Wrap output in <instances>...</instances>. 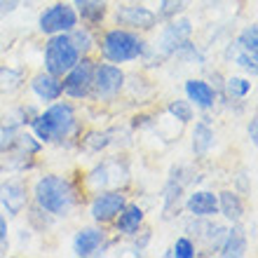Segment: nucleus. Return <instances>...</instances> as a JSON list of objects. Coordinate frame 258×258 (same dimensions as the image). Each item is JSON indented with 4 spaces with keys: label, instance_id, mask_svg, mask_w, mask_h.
<instances>
[{
    "label": "nucleus",
    "instance_id": "f257e3e1",
    "mask_svg": "<svg viewBox=\"0 0 258 258\" xmlns=\"http://www.w3.org/2000/svg\"><path fill=\"white\" fill-rule=\"evenodd\" d=\"M35 202L42 211H47L52 216H66L75 204V188L73 183L63 176L47 174L35 183Z\"/></svg>",
    "mask_w": 258,
    "mask_h": 258
},
{
    "label": "nucleus",
    "instance_id": "f03ea898",
    "mask_svg": "<svg viewBox=\"0 0 258 258\" xmlns=\"http://www.w3.org/2000/svg\"><path fill=\"white\" fill-rule=\"evenodd\" d=\"M33 134L42 143H59L73 134L75 129V110L71 103H54L45 113L33 117Z\"/></svg>",
    "mask_w": 258,
    "mask_h": 258
},
{
    "label": "nucleus",
    "instance_id": "7ed1b4c3",
    "mask_svg": "<svg viewBox=\"0 0 258 258\" xmlns=\"http://www.w3.org/2000/svg\"><path fill=\"white\" fill-rule=\"evenodd\" d=\"M101 54L110 63H127L146 54V42L127 28H113L103 35Z\"/></svg>",
    "mask_w": 258,
    "mask_h": 258
},
{
    "label": "nucleus",
    "instance_id": "20e7f679",
    "mask_svg": "<svg viewBox=\"0 0 258 258\" xmlns=\"http://www.w3.org/2000/svg\"><path fill=\"white\" fill-rule=\"evenodd\" d=\"M40 143L35 136L7 129V136H0V169H24L28 157L38 155Z\"/></svg>",
    "mask_w": 258,
    "mask_h": 258
},
{
    "label": "nucleus",
    "instance_id": "39448f33",
    "mask_svg": "<svg viewBox=\"0 0 258 258\" xmlns=\"http://www.w3.org/2000/svg\"><path fill=\"white\" fill-rule=\"evenodd\" d=\"M78 59H80V52L75 47L71 33L52 35L47 40V45H45V71L52 75L63 78L78 63Z\"/></svg>",
    "mask_w": 258,
    "mask_h": 258
},
{
    "label": "nucleus",
    "instance_id": "423d86ee",
    "mask_svg": "<svg viewBox=\"0 0 258 258\" xmlns=\"http://www.w3.org/2000/svg\"><path fill=\"white\" fill-rule=\"evenodd\" d=\"M92 80H94V61L87 56H80L66 75H63V94L71 99H85L92 94Z\"/></svg>",
    "mask_w": 258,
    "mask_h": 258
},
{
    "label": "nucleus",
    "instance_id": "0eeeda50",
    "mask_svg": "<svg viewBox=\"0 0 258 258\" xmlns=\"http://www.w3.org/2000/svg\"><path fill=\"white\" fill-rule=\"evenodd\" d=\"M75 26H78V12H75V7L66 5V3H56V5L47 7L38 19V28L45 35L71 33Z\"/></svg>",
    "mask_w": 258,
    "mask_h": 258
},
{
    "label": "nucleus",
    "instance_id": "6e6552de",
    "mask_svg": "<svg viewBox=\"0 0 258 258\" xmlns=\"http://www.w3.org/2000/svg\"><path fill=\"white\" fill-rule=\"evenodd\" d=\"M124 85V73L113 63H94V80H92V92L96 99H113L120 94Z\"/></svg>",
    "mask_w": 258,
    "mask_h": 258
},
{
    "label": "nucleus",
    "instance_id": "1a4fd4ad",
    "mask_svg": "<svg viewBox=\"0 0 258 258\" xmlns=\"http://www.w3.org/2000/svg\"><path fill=\"white\" fill-rule=\"evenodd\" d=\"M127 207V200L120 190H106L101 195L94 197V202H92V218H94L96 223H110V221H115V216L120 211Z\"/></svg>",
    "mask_w": 258,
    "mask_h": 258
},
{
    "label": "nucleus",
    "instance_id": "9d476101",
    "mask_svg": "<svg viewBox=\"0 0 258 258\" xmlns=\"http://www.w3.org/2000/svg\"><path fill=\"white\" fill-rule=\"evenodd\" d=\"M192 33V26L188 19H181V21H174L169 26L162 31L160 40H157V49H160V56H171L176 54L178 49L183 47L188 38Z\"/></svg>",
    "mask_w": 258,
    "mask_h": 258
},
{
    "label": "nucleus",
    "instance_id": "9b49d317",
    "mask_svg": "<svg viewBox=\"0 0 258 258\" xmlns=\"http://www.w3.org/2000/svg\"><path fill=\"white\" fill-rule=\"evenodd\" d=\"M115 21L120 26L136 28V31H148V28H153L157 24V14L141 5H122L117 7Z\"/></svg>",
    "mask_w": 258,
    "mask_h": 258
},
{
    "label": "nucleus",
    "instance_id": "f8f14e48",
    "mask_svg": "<svg viewBox=\"0 0 258 258\" xmlns=\"http://www.w3.org/2000/svg\"><path fill=\"white\" fill-rule=\"evenodd\" d=\"M106 244V232L99 228H82L73 239V251L75 256H94V253L103 251Z\"/></svg>",
    "mask_w": 258,
    "mask_h": 258
},
{
    "label": "nucleus",
    "instance_id": "ddd939ff",
    "mask_svg": "<svg viewBox=\"0 0 258 258\" xmlns=\"http://www.w3.org/2000/svg\"><path fill=\"white\" fill-rule=\"evenodd\" d=\"M0 202L7 209L10 216H17L24 211V207L28 204V195H26V185L19 181H7L0 185Z\"/></svg>",
    "mask_w": 258,
    "mask_h": 258
},
{
    "label": "nucleus",
    "instance_id": "4468645a",
    "mask_svg": "<svg viewBox=\"0 0 258 258\" xmlns=\"http://www.w3.org/2000/svg\"><path fill=\"white\" fill-rule=\"evenodd\" d=\"M31 89H33L35 96L42 99V101H56V99L63 94L61 78H59V75L47 73V71L33 75V80H31Z\"/></svg>",
    "mask_w": 258,
    "mask_h": 258
},
{
    "label": "nucleus",
    "instance_id": "2eb2a0df",
    "mask_svg": "<svg viewBox=\"0 0 258 258\" xmlns=\"http://www.w3.org/2000/svg\"><path fill=\"white\" fill-rule=\"evenodd\" d=\"M188 211L197 218H209L214 214H218V195H214L211 190H195L188 197Z\"/></svg>",
    "mask_w": 258,
    "mask_h": 258
},
{
    "label": "nucleus",
    "instance_id": "dca6fc26",
    "mask_svg": "<svg viewBox=\"0 0 258 258\" xmlns=\"http://www.w3.org/2000/svg\"><path fill=\"white\" fill-rule=\"evenodd\" d=\"M218 253L225 258H239L246 253V232L244 228H232V230H225L223 242L218 246Z\"/></svg>",
    "mask_w": 258,
    "mask_h": 258
},
{
    "label": "nucleus",
    "instance_id": "f3484780",
    "mask_svg": "<svg viewBox=\"0 0 258 258\" xmlns=\"http://www.w3.org/2000/svg\"><path fill=\"white\" fill-rule=\"evenodd\" d=\"M185 94H188L190 101H195V106H200L204 110L216 103V89L204 80H188L185 82Z\"/></svg>",
    "mask_w": 258,
    "mask_h": 258
},
{
    "label": "nucleus",
    "instance_id": "a211bd4d",
    "mask_svg": "<svg viewBox=\"0 0 258 258\" xmlns=\"http://www.w3.org/2000/svg\"><path fill=\"white\" fill-rule=\"evenodd\" d=\"M73 7L78 17H82V21L96 26V24H101L106 12H108V0H75Z\"/></svg>",
    "mask_w": 258,
    "mask_h": 258
},
{
    "label": "nucleus",
    "instance_id": "6ab92c4d",
    "mask_svg": "<svg viewBox=\"0 0 258 258\" xmlns=\"http://www.w3.org/2000/svg\"><path fill=\"white\" fill-rule=\"evenodd\" d=\"M141 223H143V209L139 204H127L115 216V228H117V232H122V235H134V232H139Z\"/></svg>",
    "mask_w": 258,
    "mask_h": 258
},
{
    "label": "nucleus",
    "instance_id": "aec40b11",
    "mask_svg": "<svg viewBox=\"0 0 258 258\" xmlns=\"http://www.w3.org/2000/svg\"><path fill=\"white\" fill-rule=\"evenodd\" d=\"M218 209H221V214H223L228 221L237 223L239 218H242V214H244V204H242V200H239L237 192L223 190L221 195H218Z\"/></svg>",
    "mask_w": 258,
    "mask_h": 258
},
{
    "label": "nucleus",
    "instance_id": "412c9836",
    "mask_svg": "<svg viewBox=\"0 0 258 258\" xmlns=\"http://www.w3.org/2000/svg\"><path fill=\"white\" fill-rule=\"evenodd\" d=\"M211 146H214V129L207 122H197L192 132V153L202 157L209 153Z\"/></svg>",
    "mask_w": 258,
    "mask_h": 258
},
{
    "label": "nucleus",
    "instance_id": "4be33fe9",
    "mask_svg": "<svg viewBox=\"0 0 258 258\" xmlns=\"http://www.w3.org/2000/svg\"><path fill=\"white\" fill-rule=\"evenodd\" d=\"M110 181H113V178H110V162H103V164H99V167H94L87 176V185L92 190H99V192H101L103 188H108Z\"/></svg>",
    "mask_w": 258,
    "mask_h": 258
},
{
    "label": "nucleus",
    "instance_id": "5701e85b",
    "mask_svg": "<svg viewBox=\"0 0 258 258\" xmlns=\"http://www.w3.org/2000/svg\"><path fill=\"white\" fill-rule=\"evenodd\" d=\"M192 0H160V17L162 19H174L176 14L185 12Z\"/></svg>",
    "mask_w": 258,
    "mask_h": 258
},
{
    "label": "nucleus",
    "instance_id": "b1692460",
    "mask_svg": "<svg viewBox=\"0 0 258 258\" xmlns=\"http://www.w3.org/2000/svg\"><path fill=\"white\" fill-rule=\"evenodd\" d=\"M21 87V73L14 68H0V92H17Z\"/></svg>",
    "mask_w": 258,
    "mask_h": 258
},
{
    "label": "nucleus",
    "instance_id": "393cba45",
    "mask_svg": "<svg viewBox=\"0 0 258 258\" xmlns=\"http://www.w3.org/2000/svg\"><path fill=\"white\" fill-rule=\"evenodd\" d=\"M237 45L244 49V52H251V54H256V52H258V26H256V24L246 26L244 31L239 33Z\"/></svg>",
    "mask_w": 258,
    "mask_h": 258
},
{
    "label": "nucleus",
    "instance_id": "a878e982",
    "mask_svg": "<svg viewBox=\"0 0 258 258\" xmlns=\"http://www.w3.org/2000/svg\"><path fill=\"white\" fill-rule=\"evenodd\" d=\"M225 89H228V96H232V99H244L251 92V82L244 78H228Z\"/></svg>",
    "mask_w": 258,
    "mask_h": 258
},
{
    "label": "nucleus",
    "instance_id": "bb28decb",
    "mask_svg": "<svg viewBox=\"0 0 258 258\" xmlns=\"http://www.w3.org/2000/svg\"><path fill=\"white\" fill-rule=\"evenodd\" d=\"M169 115H174L178 122H190V120H192V106H190V101H181V99L171 101L169 103Z\"/></svg>",
    "mask_w": 258,
    "mask_h": 258
},
{
    "label": "nucleus",
    "instance_id": "cd10ccee",
    "mask_svg": "<svg viewBox=\"0 0 258 258\" xmlns=\"http://www.w3.org/2000/svg\"><path fill=\"white\" fill-rule=\"evenodd\" d=\"M71 38H73L80 56H85L89 49H92V35H89L87 28H73V31H71Z\"/></svg>",
    "mask_w": 258,
    "mask_h": 258
},
{
    "label": "nucleus",
    "instance_id": "c85d7f7f",
    "mask_svg": "<svg viewBox=\"0 0 258 258\" xmlns=\"http://www.w3.org/2000/svg\"><path fill=\"white\" fill-rule=\"evenodd\" d=\"M167 256H176V258H192L195 256V244H192L188 237H181L176 239V244L171 246Z\"/></svg>",
    "mask_w": 258,
    "mask_h": 258
},
{
    "label": "nucleus",
    "instance_id": "c756f323",
    "mask_svg": "<svg viewBox=\"0 0 258 258\" xmlns=\"http://www.w3.org/2000/svg\"><path fill=\"white\" fill-rule=\"evenodd\" d=\"M108 143H110L108 134L92 132V134H87V139H85V148H87V150H101V148H106Z\"/></svg>",
    "mask_w": 258,
    "mask_h": 258
},
{
    "label": "nucleus",
    "instance_id": "7c9ffc66",
    "mask_svg": "<svg viewBox=\"0 0 258 258\" xmlns=\"http://www.w3.org/2000/svg\"><path fill=\"white\" fill-rule=\"evenodd\" d=\"M237 66H242L244 71H249V73L256 75V71H258L256 54H251V52H244V49H242V54H237Z\"/></svg>",
    "mask_w": 258,
    "mask_h": 258
},
{
    "label": "nucleus",
    "instance_id": "2f4dec72",
    "mask_svg": "<svg viewBox=\"0 0 258 258\" xmlns=\"http://www.w3.org/2000/svg\"><path fill=\"white\" fill-rule=\"evenodd\" d=\"M5 244H7V221L0 214V253L5 251Z\"/></svg>",
    "mask_w": 258,
    "mask_h": 258
},
{
    "label": "nucleus",
    "instance_id": "473e14b6",
    "mask_svg": "<svg viewBox=\"0 0 258 258\" xmlns=\"http://www.w3.org/2000/svg\"><path fill=\"white\" fill-rule=\"evenodd\" d=\"M21 3H24V0H0V10H3V12H12Z\"/></svg>",
    "mask_w": 258,
    "mask_h": 258
},
{
    "label": "nucleus",
    "instance_id": "72a5a7b5",
    "mask_svg": "<svg viewBox=\"0 0 258 258\" xmlns=\"http://www.w3.org/2000/svg\"><path fill=\"white\" fill-rule=\"evenodd\" d=\"M256 124H258V120H256V117H251V122H249V139H251V143H256V141H258Z\"/></svg>",
    "mask_w": 258,
    "mask_h": 258
}]
</instances>
